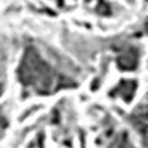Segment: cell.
I'll use <instances>...</instances> for the list:
<instances>
[{
  "label": "cell",
  "mask_w": 148,
  "mask_h": 148,
  "mask_svg": "<svg viewBox=\"0 0 148 148\" xmlns=\"http://www.w3.org/2000/svg\"><path fill=\"white\" fill-rule=\"evenodd\" d=\"M16 74L22 88L34 95H51L77 85L73 77L55 69L34 45H26Z\"/></svg>",
  "instance_id": "cell-1"
},
{
  "label": "cell",
  "mask_w": 148,
  "mask_h": 148,
  "mask_svg": "<svg viewBox=\"0 0 148 148\" xmlns=\"http://www.w3.org/2000/svg\"><path fill=\"white\" fill-rule=\"evenodd\" d=\"M140 62V49L134 45L122 48L116 56V64L121 70H134L137 69Z\"/></svg>",
  "instance_id": "cell-2"
},
{
  "label": "cell",
  "mask_w": 148,
  "mask_h": 148,
  "mask_svg": "<svg viewBox=\"0 0 148 148\" xmlns=\"http://www.w3.org/2000/svg\"><path fill=\"white\" fill-rule=\"evenodd\" d=\"M5 51L4 47L0 44V95L3 93L4 90V85H5Z\"/></svg>",
  "instance_id": "cell-5"
},
{
  "label": "cell",
  "mask_w": 148,
  "mask_h": 148,
  "mask_svg": "<svg viewBox=\"0 0 148 148\" xmlns=\"http://www.w3.org/2000/svg\"><path fill=\"white\" fill-rule=\"evenodd\" d=\"M129 122L136 130H137L143 137H145V130H147V112H145V104H141L133 114L129 116Z\"/></svg>",
  "instance_id": "cell-4"
},
{
  "label": "cell",
  "mask_w": 148,
  "mask_h": 148,
  "mask_svg": "<svg viewBox=\"0 0 148 148\" xmlns=\"http://www.w3.org/2000/svg\"><path fill=\"white\" fill-rule=\"evenodd\" d=\"M136 88H137L136 81H133V79H123L112 89L111 95L115 96V97H121L122 100L125 101H130L132 97L134 96Z\"/></svg>",
  "instance_id": "cell-3"
}]
</instances>
